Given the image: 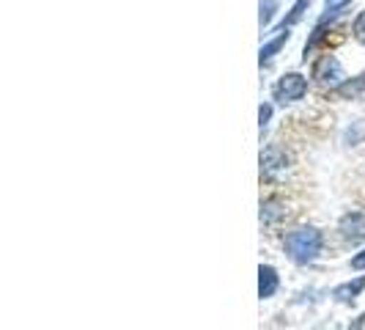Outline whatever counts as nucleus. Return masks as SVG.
Wrapping results in <instances>:
<instances>
[{
	"mask_svg": "<svg viewBox=\"0 0 365 330\" xmlns=\"http://www.w3.org/2000/svg\"><path fill=\"white\" fill-rule=\"evenodd\" d=\"M258 275H261V284H258L261 297H272L274 289H277V273H274L272 267H261Z\"/></svg>",
	"mask_w": 365,
	"mask_h": 330,
	"instance_id": "423d86ee",
	"label": "nucleus"
},
{
	"mask_svg": "<svg viewBox=\"0 0 365 330\" xmlns=\"http://www.w3.org/2000/svg\"><path fill=\"white\" fill-rule=\"evenodd\" d=\"M286 165H289V157H286L280 149H267V151L261 154V168H264L267 176H274V174L286 171Z\"/></svg>",
	"mask_w": 365,
	"mask_h": 330,
	"instance_id": "39448f33",
	"label": "nucleus"
},
{
	"mask_svg": "<svg viewBox=\"0 0 365 330\" xmlns=\"http://www.w3.org/2000/svg\"><path fill=\"white\" fill-rule=\"evenodd\" d=\"M354 39L365 44V11L357 19H354Z\"/></svg>",
	"mask_w": 365,
	"mask_h": 330,
	"instance_id": "9b49d317",
	"label": "nucleus"
},
{
	"mask_svg": "<svg viewBox=\"0 0 365 330\" xmlns=\"http://www.w3.org/2000/svg\"><path fill=\"white\" fill-rule=\"evenodd\" d=\"M341 234L349 242H363L365 239V212H349L341 218Z\"/></svg>",
	"mask_w": 365,
	"mask_h": 330,
	"instance_id": "7ed1b4c3",
	"label": "nucleus"
},
{
	"mask_svg": "<svg viewBox=\"0 0 365 330\" xmlns=\"http://www.w3.org/2000/svg\"><path fill=\"white\" fill-rule=\"evenodd\" d=\"M351 267H354V270H365V251L360 254V256L351 259Z\"/></svg>",
	"mask_w": 365,
	"mask_h": 330,
	"instance_id": "f8f14e48",
	"label": "nucleus"
},
{
	"mask_svg": "<svg viewBox=\"0 0 365 330\" xmlns=\"http://www.w3.org/2000/svg\"><path fill=\"white\" fill-rule=\"evenodd\" d=\"M363 322H365V314L360 316V319H357V322H354V328H351V330H360V328H363Z\"/></svg>",
	"mask_w": 365,
	"mask_h": 330,
	"instance_id": "4468645a",
	"label": "nucleus"
},
{
	"mask_svg": "<svg viewBox=\"0 0 365 330\" xmlns=\"http://www.w3.org/2000/svg\"><path fill=\"white\" fill-rule=\"evenodd\" d=\"M346 3H349V0H327V14L322 17V22H319V25H324V22L332 17V14H338V9H344Z\"/></svg>",
	"mask_w": 365,
	"mask_h": 330,
	"instance_id": "9d476101",
	"label": "nucleus"
},
{
	"mask_svg": "<svg viewBox=\"0 0 365 330\" xmlns=\"http://www.w3.org/2000/svg\"><path fill=\"white\" fill-rule=\"evenodd\" d=\"M269 116H272V108H269V105H261V124H267Z\"/></svg>",
	"mask_w": 365,
	"mask_h": 330,
	"instance_id": "ddd939ff",
	"label": "nucleus"
},
{
	"mask_svg": "<svg viewBox=\"0 0 365 330\" xmlns=\"http://www.w3.org/2000/svg\"><path fill=\"white\" fill-rule=\"evenodd\" d=\"M363 289H365V275L363 278H357L354 284H344V286H338V289H335V297H338V300H354Z\"/></svg>",
	"mask_w": 365,
	"mask_h": 330,
	"instance_id": "0eeeda50",
	"label": "nucleus"
},
{
	"mask_svg": "<svg viewBox=\"0 0 365 330\" xmlns=\"http://www.w3.org/2000/svg\"><path fill=\"white\" fill-rule=\"evenodd\" d=\"M305 91H308V80L302 77V74H283L280 80H277V86H274V99L277 102H297V99H302L305 96Z\"/></svg>",
	"mask_w": 365,
	"mask_h": 330,
	"instance_id": "f03ea898",
	"label": "nucleus"
},
{
	"mask_svg": "<svg viewBox=\"0 0 365 330\" xmlns=\"http://www.w3.org/2000/svg\"><path fill=\"white\" fill-rule=\"evenodd\" d=\"M316 77H319L322 83H338V80L344 77V69H341L338 58H332V55H324V58L316 64Z\"/></svg>",
	"mask_w": 365,
	"mask_h": 330,
	"instance_id": "20e7f679",
	"label": "nucleus"
},
{
	"mask_svg": "<svg viewBox=\"0 0 365 330\" xmlns=\"http://www.w3.org/2000/svg\"><path fill=\"white\" fill-rule=\"evenodd\" d=\"M286 39H289V34H280V36L274 39V41H269V44L261 50V64H267V61L272 58V53H277V50L283 47V41H286Z\"/></svg>",
	"mask_w": 365,
	"mask_h": 330,
	"instance_id": "1a4fd4ad",
	"label": "nucleus"
},
{
	"mask_svg": "<svg viewBox=\"0 0 365 330\" xmlns=\"http://www.w3.org/2000/svg\"><path fill=\"white\" fill-rule=\"evenodd\" d=\"M286 251L294 261H311L322 251V234L316 229H297L286 237Z\"/></svg>",
	"mask_w": 365,
	"mask_h": 330,
	"instance_id": "f257e3e1",
	"label": "nucleus"
},
{
	"mask_svg": "<svg viewBox=\"0 0 365 330\" xmlns=\"http://www.w3.org/2000/svg\"><path fill=\"white\" fill-rule=\"evenodd\" d=\"M338 94H341V96H351V99H363L365 96V77H357V80H351V83L338 86Z\"/></svg>",
	"mask_w": 365,
	"mask_h": 330,
	"instance_id": "6e6552de",
	"label": "nucleus"
}]
</instances>
